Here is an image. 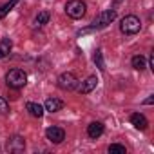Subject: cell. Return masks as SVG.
<instances>
[{"label": "cell", "instance_id": "1", "mask_svg": "<svg viewBox=\"0 0 154 154\" xmlns=\"http://www.w3.org/2000/svg\"><path fill=\"white\" fill-rule=\"evenodd\" d=\"M116 18V9H107V11H102L94 20H93V24L87 27V29H84V31H80V35L82 33H87V31H94V29H103V27H107L112 20Z\"/></svg>", "mask_w": 154, "mask_h": 154}, {"label": "cell", "instance_id": "2", "mask_svg": "<svg viewBox=\"0 0 154 154\" xmlns=\"http://www.w3.org/2000/svg\"><path fill=\"white\" fill-rule=\"evenodd\" d=\"M6 84L11 89H22L27 84V74H26V71H22V69H11V71H8V74H6Z\"/></svg>", "mask_w": 154, "mask_h": 154}, {"label": "cell", "instance_id": "3", "mask_svg": "<svg viewBox=\"0 0 154 154\" xmlns=\"http://www.w3.org/2000/svg\"><path fill=\"white\" fill-rule=\"evenodd\" d=\"M140 29H141V20L136 15H127L120 22V31L123 35H136L140 33Z\"/></svg>", "mask_w": 154, "mask_h": 154}, {"label": "cell", "instance_id": "4", "mask_svg": "<svg viewBox=\"0 0 154 154\" xmlns=\"http://www.w3.org/2000/svg\"><path fill=\"white\" fill-rule=\"evenodd\" d=\"M85 11H87V6H85L84 0H69V2L65 4V13H67V17H71V18H74V20L82 18V17L85 15Z\"/></svg>", "mask_w": 154, "mask_h": 154}, {"label": "cell", "instance_id": "5", "mask_svg": "<svg viewBox=\"0 0 154 154\" xmlns=\"http://www.w3.org/2000/svg\"><path fill=\"white\" fill-rule=\"evenodd\" d=\"M58 87L62 89V91H74L76 87H78V84H80V80L76 78V74L74 72H62L60 76H58Z\"/></svg>", "mask_w": 154, "mask_h": 154}, {"label": "cell", "instance_id": "6", "mask_svg": "<svg viewBox=\"0 0 154 154\" xmlns=\"http://www.w3.org/2000/svg\"><path fill=\"white\" fill-rule=\"evenodd\" d=\"M6 149H8V152H11V154H20V152L26 150V140H24L22 136L15 134V136H11V138L8 140Z\"/></svg>", "mask_w": 154, "mask_h": 154}, {"label": "cell", "instance_id": "7", "mask_svg": "<svg viewBox=\"0 0 154 154\" xmlns=\"http://www.w3.org/2000/svg\"><path fill=\"white\" fill-rule=\"evenodd\" d=\"M45 136H47V140L51 141V143H54V145H58V143H62L63 140H65V131L62 129V127H49L47 131H45Z\"/></svg>", "mask_w": 154, "mask_h": 154}, {"label": "cell", "instance_id": "8", "mask_svg": "<svg viewBox=\"0 0 154 154\" xmlns=\"http://www.w3.org/2000/svg\"><path fill=\"white\" fill-rule=\"evenodd\" d=\"M96 85H98V78L93 74V76H89V78H85L82 84H78V87H76V89H78L80 94H89L91 91L96 89Z\"/></svg>", "mask_w": 154, "mask_h": 154}, {"label": "cell", "instance_id": "9", "mask_svg": "<svg viewBox=\"0 0 154 154\" xmlns=\"http://www.w3.org/2000/svg\"><path fill=\"white\" fill-rule=\"evenodd\" d=\"M103 123L102 122H93V123H89V127H87V136L91 138V140H98L102 134H103Z\"/></svg>", "mask_w": 154, "mask_h": 154}, {"label": "cell", "instance_id": "10", "mask_svg": "<svg viewBox=\"0 0 154 154\" xmlns=\"http://www.w3.org/2000/svg\"><path fill=\"white\" fill-rule=\"evenodd\" d=\"M62 109H63V102L58 98H47L44 103V111H47V112H58Z\"/></svg>", "mask_w": 154, "mask_h": 154}, {"label": "cell", "instance_id": "11", "mask_svg": "<svg viewBox=\"0 0 154 154\" xmlns=\"http://www.w3.org/2000/svg\"><path fill=\"white\" fill-rule=\"evenodd\" d=\"M131 123H132L138 131H145V129H147V125H149L147 118H145L141 112H134V114H131Z\"/></svg>", "mask_w": 154, "mask_h": 154}, {"label": "cell", "instance_id": "12", "mask_svg": "<svg viewBox=\"0 0 154 154\" xmlns=\"http://www.w3.org/2000/svg\"><path fill=\"white\" fill-rule=\"evenodd\" d=\"M26 109H27V112H29L33 118H42V116H44V107H42L40 103H35V102H27Z\"/></svg>", "mask_w": 154, "mask_h": 154}, {"label": "cell", "instance_id": "13", "mask_svg": "<svg viewBox=\"0 0 154 154\" xmlns=\"http://www.w3.org/2000/svg\"><path fill=\"white\" fill-rule=\"evenodd\" d=\"M11 47H13V42H11V38L4 36L2 40H0V60H2V58H6V56L11 53Z\"/></svg>", "mask_w": 154, "mask_h": 154}, {"label": "cell", "instance_id": "14", "mask_svg": "<svg viewBox=\"0 0 154 154\" xmlns=\"http://www.w3.org/2000/svg\"><path fill=\"white\" fill-rule=\"evenodd\" d=\"M49 18H51V15H49L47 11H40V13L35 17V26H36V27H42V26H45V24L49 22Z\"/></svg>", "mask_w": 154, "mask_h": 154}, {"label": "cell", "instance_id": "15", "mask_svg": "<svg viewBox=\"0 0 154 154\" xmlns=\"http://www.w3.org/2000/svg\"><path fill=\"white\" fill-rule=\"evenodd\" d=\"M131 63H132V67H134L136 71H143V69L147 67V63H145V56H141V54H136V56H132Z\"/></svg>", "mask_w": 154, "mask_h": 154}, {"label": "cell", "instance_id": "16", "mask_svg": "<svg viewBox=\"0 0 154 154\" xmlns=\"http://www.w3.org/2000/svg\"><path fill=\"white\" fill-rule=\"evenodd\" d=\"M17 4H18V0H9V2H6V4L0 6V18H4L6 15H9V11H11Z\"/></svg>", "mask_w": 154, "mask_h": 154}, {"label": "cell", "instance_id": "17", "mask_svg": "<svg viewBox=\"0 0 154 154\" xmlns=\"http://www.w3.org/2000/svg\"><path fill=\"white\" fill-rule=\"evenodd\" d=\"M94 63H96V67H98L100 71H105V62H103V53H102V49H96V51H94Z\"/></svg>", "mask_w": 154, "mask_h": 154}, {"label": "cell", "instance_id": "18", "mask_svg": "<svg viewBox=\"0 0 154 154\" xmlns=\"http://www.w3.org/2000/svg\"><path fill=\"white\" fill-rule=\"evenodd\" d=\"M109 152H111V154H125V152H127V149H125V145L111 143V145H109Z\"/></svg>", "mask_w": 154, "mask_h": 154}, {"label": "cell", "instance_id": "19", "mask_svg": "<svg viewBox=\"0 0 154 154\" xmlns=\"http://www.w3.org/2000/svg\"><path fill=\"white\" fill-rule=\"evenodd\" d=\"M0 114L2 116H8L9 114V103L4 96H0Z\"/></svg>", "mask_w": 154, "mask_h": 154}, {"label": "cell", "instance_id": "20", "mask_svg": "<svg viewBox=\"0 0 154 154\" xmlns=\"http://www.w3.org/2000/svg\"><path fill=\"white\" fill-rule=\"evenodd\" d=\"M149 65H150V69L154 71V54H150V58H149Z\"/></svg>", "mask_w": 154, "mask_h": 154}, {"label": "cell", "instance_id": "21", "mask_svg": "<svg viewBox=\"0 0 154 154\" xmlns=\"http://www.w3.org/2000/svg\"><path fill=\"white\" fill-rule=\"evenodd\" d=\"M152 102H154V96H149V98H147V100H145L143 103H145V105H150Z\"/></svg>", "mask_w": 154, "mask_h": 154}]
</instances>
